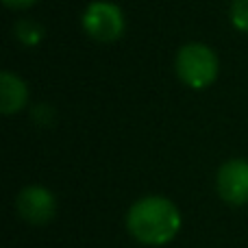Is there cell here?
<instances>
[{"instance_id":"1","label":"cell","mask_w":248,"mask_h":248,"mask_svg":"<svg viewBox=\"0 0 248 248\" xmlns=\"http://www.w3.org/2000/svg\"><path fill=\"white\" fill-rule=\"evenodd\" d=\"M126 229L146 246H163L181 229V214L172 201L163 196H146L126 214Z\"/></svg>"},{"instance_id":"2","label":"cell","mask_w":248,"mask_h":248,"mask_svg":"<svg viewBox=\"0 0 248 248\" xmlns=\"http://www.w3.org/2000/svg\"><path fill=\"white\" fill-rule=\"evenodd\" d=\"M174 68L179 78L192 90H205L218 77V57L205 44H185L176 52Z\"/></svg>"},{"instance_id":"3","label":"cell","mask_w":248,"mask_h":248,"mask_svg":"<svg viewBox=\"0 0 248 248\" xmlns=\"http://www.w3.org/2000/svg\"><path fill=\"white\" fill-rule=\"evenodd\" d=\"M83 29L96 42H116L124 33L122 9L113 2L96 0L83 13Z\"/></svg>"},{"instance_id":"4","label":"cell","mask_w":248,"mask_h":248,"mask_svg":"<svg viewBox=\"0 0 248 248\" xmlns=\"http://www.w3.org/2000/svg\"><path fill=\"white\" fill-rule=\"evenodd\" d=\"M17 214L31 224H46L55 218L57 201L50 189L42 185H29L17 194Z\"/></svg>"},{"instance_id":"5","label":"cell","mask_w":248,"mask_h":248,"mask_svg":"<svg viewBox=\"0 0 248 248\" xmlns=\"http://www.w3.org/2000/svg\"><path fill=\"white\" fill-rule=\"evenodd\" d=\"M218 194L229 205L248 202V161L231 159L218 172Z\"/></svg>"},{"instance_id":"6","label":"cell","mask_w":248,"mask_h":248,"mask_svg":"<svg viewBox=\"0 0 248 248\" xmlns=\"http://www.w3.org/2000/svg\"><path fill=\"white\" fill-rule=\"evenodd\" d=\"M26 98H29V90H26L24 81L17 78L13 72L4 70L0 74V111L4 116L17 113L26 105Z\"/></svg>"},{"instance_id":"7","label":"cell","mask_w":248,"mask_h":248,"mask_svg":"<svg viewBox=\"0 0 248 248\" xmlns=\"http://www.w3.org/2000/svg\"><path fill=\"white\" fill-rule=\"evenodd\" d=\"M16 35L22 44L26 46H33V44H39L44 37V29L33 20H22L16 24Z\"/></svg>"},{"instance_id":"8","label":"cell","mask_w":248,"mask_h":248,"mask_svg":"<svg viewBox=\"0 0 248 248\" xmlns=\"http://www.w3.org/2000/svg\"><path fill=\"white\" fill-rule=\"evenodd\" d=\"M231 22L237 31L248 33V0H233L231 4Z\"/></svg>"},{"instance_id":"9","label":"cell","mask_w":248,"mask_h":248,"mask_svg":"<svg viewBox=\"0 0 248 248\" xmlns=\"http://www.w3.org/2000/svg\"><path fill=\"white\" fill-rule=\"evenodd\" d=\"M9 9H29L31 4H35L37 0H2Z\"/></svg>"}]
</instances>
